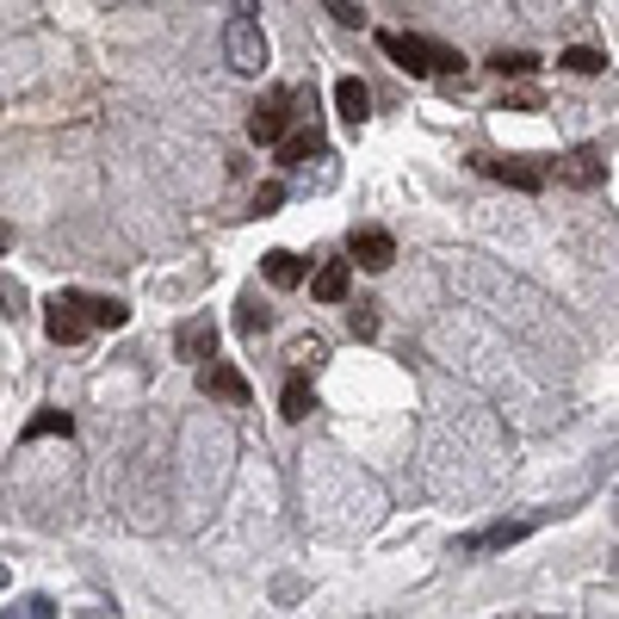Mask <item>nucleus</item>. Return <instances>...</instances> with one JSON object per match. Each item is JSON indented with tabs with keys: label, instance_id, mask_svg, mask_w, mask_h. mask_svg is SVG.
Instances as JSON below:
<instances>
[{
	"label": "nucleus",
	"instance_id": "obj_1",
	"mask_svg": "<svg viewBox=\"0 0 619 619\" xmlns=\"http://www.w3.org/2000/svg\"><path fill=\"white\" fill-rule=\"evenodd\" d=\"M378 50H385L397 69H409V75H459L464 69L459 50H446V44H434V38H415V32H378Z\"/></svg>",
	"mask_w": 619,
	"mask_h": 619
},
{
	"label": "nucleus",
	"instance_id": "obj_2",
	"mask_svg": "<svg viewBox=\"0 0 619 619\" xmlns=\"http://www.w3.org/2000/svg\"><path fill=\"white\" fill-rule=\"evenodd\" d=\"M223 57H230V69H242V75H260L267 69V32H260V20L254 13H235L230 25H223Z\"/></svg>",
	"mask_w": 619,
	"mask_h": 619
},
{
	"label": "nucleus",
	"instance_id": "obj_3",
	"mask_svg": "<svg viewBox=\"0 0 619 619\" xmlns=\"http://www.w3.org/2000/svg\"><path fill=\"white\" fill-rule=\"evenodd\" d=\"M87 310H81V291H57L50 304H44V335L50 341H62V348H75V341H87Z\"/></svg>",
	"mask_w": 619,
	"mask_h": 619
},
{
	"label": "nucleus",
	"instance_id": "obj_4",
	"mask_svg": "<svg viewBox=\"0 0 619 619\" xmlns=\"http://www.w3.org/2000/svg\"><path fill=\"white\" fill-rule=\"evenodd\" d=\"M198 390H205V397H217V403H230V409H242L254 397L248 390V378H242V372L230 366V360H198Z\"/></svg>",
	"mask_w": 619,
	"mask_h": 619
},
{
	"label": "nucleus",
	"instance_id": "obj_5",
	"mask_svg": "<svg viewBox=\"0 0 619 619\" xmlns=\"http://www.w3.org/2000/svg\"><path fill=\"white\" fill-rule=\"evenodd\" d=\"M291 106H298V94H286V87L260 99V106H254V118H248V136H254V143H272V136L286 131V124H291Z\"/></svg>",
	"mask_w": 619,
	"mask_h": 619
},
{
	"label": "nucleus",
	"instance_id": "obj_6",
	"mask_svg": "<svg viewBox=\"0 0 619 619\" xmlns=\"http://www.w3.org/2000/svg\"><path fill=\"white\" fill-rule=\"evenodd\" d=\"M558 180L563 186H582V193H588V186H600V180H607V161H600V149H588V143H582V149H570L558 161Z\"/></svg>",
	"mask_w": 619,
	"mask_h": 619
},
{
	"label": "nucleus",
	"instance_id": "obj_7",
	"mask_svg": "<svg viewBox=\"0 0 619 619\" xmlns=\"http://www.w3.org/2000/svg\"><path fill=\"white\" fill-rule=\"evenodd\" d=\"M477 168L484 174H496V180H508V186H521V193H539L545 186V168H533V161H521V155H477Z\"/></svg>",
	"mask_w": 619,
	"mask_h": 619
},
{
	"label": "nucleus",
	"instance_id": "obj_8",
	"mask_svg": "<svg viewBox=\"0 0 619 619\" xmlns=\"http://www.w3.org/2000/svg\"><path fill=\"white\" fill-rule=\"evenodd\" d=\"M279 168H304L310 155H323V131L316 124H298V131H279Z\"/></svg>",
	"mask_w": 619,
	"mask_h": 619
},
{
	"label": "nucleus",
	"instance_id": "obj_9",
	"mask_svg": "<svg viewBox=\"0 0 619 619\" xmlns=\"http://www.w3.org/2000/svg\"><path fill=\"white\" fill-rule=\"evenodd\" d=\"M174 348H180V360H211L217 353V323L211 316H193V323H180V335H174Z\"/></svg>",
	"mask_w": 619,
	"mask_h": 619
},
{
	"label": "nucleus",
	"instance_id": "obj_10",
	"mask_svg": "<svg viewBox=\"0 0 619 619\" xmlns=\"http://www.w3.org/2000/svg\"><path fill=\"white\" fill-rule=\"evenodd\" d=\"M335 112L348 118L353 131L372 118V94H366V81H360V75H341V81H335Z\"/></svg>",
	"mask_w": 619,
	"mask_h": 619
},
{
	"label": "nucleus",
	"instance_id": "obj_11",
	"mask_svg": "<svg viewBox=\"0 0 619 619\" xmlns=\"http://www.w3.org/2000/svg\"><path fill=\"white\" fill-rule=\"evenodd\" d=\"M353 260L366 272H385L390 260H397V242H390L385 230H353Z\"/></svg>",
	"mask_w": 619,
	"mask_h": 619
},
{
	"label": "nucleus",
	"instance_id": "obj_12",
	"mask_svg": "<svg viewBox=\"0 0 619 619\" xmlns=\"http://www.w3.org/2000/svg\"><path fill=\"white\" fill-rule=\"evenodd\" d=\"M353 286V260H329V267H316V279H310V298L316 304H341Z\"/></svg>",
	"mask_w": 619,
	"mask_h": 619
},
{
	"label": "nucleus",
	"instance_id": "obj_13",
	"mask_svg": "<svg viewBox=\"0 0 619 619\" xmlns=\"http://www.w3.org/2000/svg\"><path fill=\"white\" fill-rule=\"evenodd\" d=\"M310 409H316V390H310V378H304V372H291V378H286V390H279V415H286V422H304Z\"/></svg>",
	"mask_w": 619,
	"mask_h": 619
},
{
	"label": "nucleus",
	"instance_id": "obj_14",
	"mask_svg": "<svg viewBox=\"0 0 619 619\" xmlns=\"http://www.w3.org/2000/svg\"><path fill=\"white\" fill-rule=\"evenodd\" d=\"M260 267H267V279H272V286H279V291H298V286H304V260H298V254H291V248H272L267 254V260H260Z\"/></svg>",
	"mask_w": 619,
	"mask_h": 619
},
{
	"label": "nucleus",
	"instance_id": "obj_15",
	"mask_svg": "<svg viewBox=\"0 0 619 619\" xmlns=\"http://www.w3.org/2000/svg\"><path fill=\"white\" fill-rule=\"evenodd\" d=\"M539 521H508V526H489V533H477V539H464L459 551H502V545H514V539H526Z\"/></svg>",
	"mask_w": 619,
	"mask_h": 619
},
{
	"label": "nucleus",
	"instance_id": "obj_16",
	"mask_svg": "<svg viewBox=\"0 0 619 619\" xmlns=\"http://www.w3.org/2000/svg\"><path fill=\"white\" fill-rule=\"evenodd\" d=\"M81 310H87L94 329H124V323H131V310L118 304V298H81Z\"/></svg>",
	"mask_w": 619,
	"mask_h": 619
},
{
	"label": "nucleus",
	"instance_id": "obj_17",
	"mask_svg": "<svg viewBox=\"0 0 619 619\" xmlns=\"http://www.w3.org/2000/svg\"><path fill=\"white\" fill-rule=\"evenodd\" d=\"M69 440V434H75V422H69V415H62V409H44V415H32V422H25V440Z\"/></svg>",
	"mask_w": 619,
	"mask_h": 619
},
{
	"label": "nucleus",
	"instance_id": "obj_18",
	"mask_svg": "<svg viewBox=\"0 0 619 619\" xmlns=\"http://www.w3.org/2000/svg\"><path fill=\"white\" fill-rule=\"evenodd\" d=\"M291 366L298 372H316L323 366V360H329V348H323V341H316V335H298V341H291V353H286Z\"/></svg>",
	"mask_w": 619,
	"mask_h": 619
},
{
	"label": "nucleus",
	"instance_id": "obj_19",
	"mask_svg": "<svg viewBox=\"0 0 619 619\" xmlns=\"http://www.w3.org/2000/svg\"><path fill=\"white\" fill-rule=\"evenodd\" d=\"M563 69H570V75H600V69H607V57H600V50H588V44H576V50H563Z\"/></svg>",
	"mask_w": 619,
	"mask_h": 619
},
{
	"label": "nucleus",
	"instance_id": "obj_20",
	"mask_svg": "<svg viewBox=\"0 0 619 619\" xmlns=\"http://www.w3.org/2000/svg\"><path fill=\"white\" fill-rule=\"evenodd\" d=\"M489 69H496V75H533V69H539V57H526V50H496V57H489Z\"/></svg>",
	"mask_w": 619,
	"mask_h": 619
},
{
	"label": "nucleus",
	"instance_id": "obj_21",
	"mask_svg": "<svg viewBox=\"0 0 619 619\" xmlns=\"http://www.w3.org/2000/svg\"><path fill=\"white\" fill-rule=\"evenodd\" d=\"M267 323H272V310H267V304H260V298L248 291V298H242V316H235V329H242V335H260Z\"/></svg>",
	"mask_w": 619,
	"mask_h": 619
},
{
	"label": "nucleus",
	"instance_id": "obj_22",
	"mask_svg": "<svg viewBox=\"0 0 619 619\" xmlns=\"http://www.w3.org/2000/svg\"><path fill=\"white\" fill-rule=\"evenodd\" d=\"M279 205H286V186H279V180H267V186L254 193V211H260V217H272Z\"/></svg>",
	"mask_w": 619,
	"mask_h": 619
},
{
	"label": "nucleus",
	"instance_id": "obj_23",
	"mask_svg": "<svg viewBox=\"0 0 619 619\" xmlns=\"http://www.w3.org/2000/svg\"><path fill=\"white\" fill-rule=\"evenodd\" d=\"M348 323H353V335H360V341H372V335H378V310H372V304H360V310L348 316Z\"/></svg>",
	"mask_w": 619,
	"mask_h": 619
},
{
	"label": "nucleus",
	"instance_id": "obj_24",
	"mask_svg": "<svg viewBox=\"0 0 619 619\" xmlns=\"http://www.w3.org/2000/svg\"><path fill=\"white\" fill-rule=\"evenodd\" d=\"M329 7H335L341 25H366V7H360V0H329Z\"/></svg>",
	"mask_w": 619,
	"mask_h": 619
},
{
	"label": "nucleus",
	"instance_id": "obj_25",
	"mask_svg": "<svg viewBox=\"0 0 619 619\" xmlns=\"http://www.w3.org/2000/svg\"><path fill=\"white\" fill-rule=\"evenodd\" d=\"M0 304H7V316H20V310H25V291L13 286V279H0Z\"/></svg>",
	"mask_w": 619,
	"mask_h": 619
}]
</instances>
